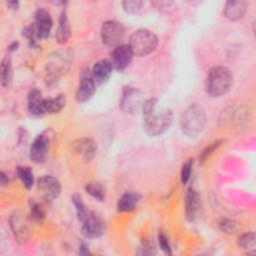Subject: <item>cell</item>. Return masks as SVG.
I'll list each match as a JSON object with an SVG mask.
<instances>
[{"instance_id": "1", "label": "cell", "mask_w": 256, "mask_h": 256, "mask_svg": "<svg viewBox=\"0 0 256 256\" xmlns=\"http://www.w3.org/2000/svg\"><path fill=\"white\" fill-rule=\"evenodd\" d=\"M207 117L204 108L194 103L188 106L180 117V127L184 135L188 137L198 136L206 125Z\"/></svg>"}, {"instance_id": "2", "label": "cell", "mask_w": 256, "mask_h": 256, "mask_svg": "<svg viewBox=\"0 0 256 256\" xmlns=\"http://www.w3.org/2000/svg\"><path fill=\"white\" fill-rule=\"evenodd\" d=\"M233 84L231 71L224 66L212 67L206 78V91L212 97H220L226 94Z\"/></svg>"}, {"instance_id": "3", "label": "cell", "mask_w": 256, "mask_h": 256, "mask_svg": "<svg viewBox=\"0 0 256 256\" xmlns=\"http://www.w3.org/2000/svg\"><path fill=\"white\" fill-rule=\"evenodd\" d=\"M173 113L170 109L157 110V107L152 111L143 114V128L150 136H159L163 134L171 125Z\"/></svg>"}, {"instance_id": "4", "label": "cell", "mask_w": 256, "mask_h": 256, "mask_svg": "<svg viewBox=\"0 0 256 256\" xmlns=\"http://www.w3.org/2000/svg\"><path fill=\"white\" fill-rule=\"evenodd\" d=\"M128 45L134 55L143 57L156 50L158 46V38L148 29H138L130 35Z\"/></svg>"}, {"instance_id": "5", "label": "cell", "mask_w": 256, "mask_h": 256, "mask_svg": "<svg viewBox=\"0 0 256 256\" xmlns=\"http://www.w3.org/2000/svg\"><path fill=\"white\" fill-rule=\"evenodd\" d=\"M72 62V53L69 49H62L54 52L48 58L46 70L49 81H54L60 75L69 70Z\"/></svg>"}, {"instance_id": "6", "label": "cell", "mask_w": 256, "mask_h": 256, "mask_svg": "<svg viewBox=\"0 0 256 256\" xmlns=\"http://www.w3.org/2000/svg\"><path fill=\"white\" fill-rule=\"evenodd\" d=\"M102 42L110 47H117L121 45V42L125 35V29L122 23L116 20L105 21L100 30Z\"/></svg>"}, {"instance_id": "7", "label": "cell", "mask_w": 256, "mask_h": 256, "mask_svg": "<svg viewBox=\"0 0 256 256\" xmlns=\"http://www.w3.org/2000/svg\"><path fill=\"white\" fill-rule=\"evenodd\" d=\"M144 102V93L135 87H126L124 88L119 106L121 110L128 114H134L138 112Z\"/></svg>"}, {"instance_id": "8", "label": "cell", "mask_w": 256, "mask_h": 256, "mask_svg": "<svg viewBox=\"0 0 256 256\" xmlns=\"http://www.w3.org/2000/svg\"><path fill=\"white\" fill-rule=\"evenodd\" d=\"M36 188L40 197L47 201L57 199L61 193V184L59 180L51 175H43L38 178Z\"/></svg>"}, {"instance_id": "9", "label": "cell", "mask_w": 256, "mask_h": 256, "mask_svg": "<svg viewBox=\"0 0 256 256\" xmlns=\"http://www.w3.org/2000/svg\"><path fill=\"white\" fill-rule=\"evenodd\" d=\"M51 141V135L49 131H44L39 134L30 146V159L35 163H43L48 157L49 145Z\"/></svg>"}, {"instance_id": "10", "label": "cell", "mask_w": 256, "mask_h": 256, "mask_svg": "<svg viewBox=\"0 0 256 256\" xmlns=\"http://www.w3.org/2000/svg\"><path fill=\"white\" fill-rule=\"evenodd\" d=\"M96 91V82L92 72L89 69H84L80 75V82L76 91V100L79 103L88 101Z\"/></svg>"}, {"instance_id": "11", "label": "cell", "mask_w": 256, "mask_h": 256, "mask_svg": "<svg viewBox=\"0 0 256 256\" xmlns=\"http://www.w3.org/2000/svg\"><path fill=\"white\" fill-rule=\"evenodd\" d=\"M82 234L88 239H94L102 236L105 231L103 220L94 212H90L87 218L82 221Z\"/></svg>"}, {"instance_id": "12", "label": "cell", "mask_w": 256, "mask_h": 256, "mask_svg": "<svg viewBox=\"0 0 256 256\" xmlns=\"http://www.w3.org/2000/svg\"><path fill=\"white\" fill-rule=\"evenodd\" d=\"M133 52L128 44H121L115 47L111 53V65L115 70L125 69L133 58Z\"/></svg>"}, {"instance_id": "13", "label": "cell", "mask_w": 256, "mask_h": 256, "mask_svg": "<svg viewBox=\"0 0 256 256\" xmlns=\"http://www.w3.org/2000/svg\"><path fill=\"white\" fill-rule=\"evenodd\" d=\"M71 144L72 152L85 161L92 160L96 155L97 144L91 138H79Z\"/></svg>"}, {"instance_id": "14", "label": "cell", "mask_w": 256, "mask_h": 256, "mask_svg": "<svg viewBox=\"0 0 256 256\" xmlns=\"http://www.w3.org/2000/svg\"><path fill=\"white\" fill-rule=\"evenodd\" d=\"M10 227L18 242L24 243L29 239L30 230L27 219L20 212H15L10 217Z\"/></svg>"}, {"instance_id": "15", "label": "cell", "mask_w": 256, "mask_h": 256, "mask_svg": "<svg viewBox=\"0 0 256 256\" xmlns=\"http://www.w3.org/2000/svg\"><path fill=\"white\" fill-rule=\"evenodd\" d=\"M33 24L36 28L38 39H45L50 35L53 21L50 13L47 10L43 8L37 9L35 12Z\"/></svg>"}, {"instance_id": "16", "label": "cell", "mask_w": 256, "mask_h": 256, "mask_svg": "<svg viewBox=\"0 0 256 256\" xmlns=\"http://www.w3.org/2000/svg\"><path fill=\"white\" fill-rule=\"evenodd\" d=\"M200 208V198L197 191L190 187L185 195V216L190 222H193L198 214Z\"/></svg>"}, {"instance_id": "17", "label": "cell", "mask_w": 256, "mask_h": 256, "mask_svg": "<svg viewBox=\"0 0 256 256\" xmlns=\"http://www.w3.org/2000/svg\"><path fill=\"white\" fill-rule=\"evenodd\" d=\"M247 2L243 0H234V1H228L224 5L223 13L224 16L231 20V21H237L241 19L247 10Z\"/></svg>"}, {"instance_id": "18", "label": "cell", "mask_w": 256, "mask_h": 256, "mask_svg": "<svg viewBox=\"0 0 256 256\" xmlns=\"http://www.w3.org/2000/svg\"><path fill=\"white\" fill-rule=\"evenodd\" d=\"M92 75L97 84L105 83L111 76L112 65L107 59H102L97 61L92 68Z\"/></svg>"}, {"instance_id": "19", "label": "cell", "mask_w": 256, "mask_h": 256, "mask_svg": "<svg viewBox=\"0 0 256 256\" xmlns=\"http://www.w3.org/2000/svg\"><path fill=\"white\" fill-rule=\"evenodd\" d=\"M44 99L42 93L39 89L33 88L28 94V110L34 116H41L45 113L44 109Z\"/></svg>"}, {"instance_id": "20", "label": "cell", "mask_w": 256, "mask_h": 256, "mask_svg": "<svg viewBox=\"0 0 256 256\" xmlns=\"http://www.w3.org/2000/svg\"><path fill=\"white\" fill-rule=\"evenodd\" d=\"M70 35H71L70 24L68 21L66 10L63 9L59 16L58 27L55 33V39L59 44H64L68 41V39L70 38Z\"/></svg>"}, {"instance_id": "21", "label": "cell", "mask_w": 256, "mask_h": 256, "mask_svg": "<svg viewBox=\"0 0 256 256\" xmlns=\"http://www.w3.org/2000/svg\"><path fill=\"white\" fill-rule=\"evenodd\" d=\"M140 201V195L135 192H129L124 195L119 199L117 208L120 212H130L134 210Z\"/></svg>"}, {"instance_id": "22", "label": "cell", "mask_w": 256, "mask_h": 256, "mask_svg": "<svg viewBox=\"0 0 256 256\" xmlns=\"http://www.w3.org/2000/svg\"><path fill=\"white\" fill-rule=\"evenodd\" d=\"M66 104V97L64 94H59L54 98L44 99V109L45 113L56 114L59 113Z\"/></svg>"}, {"instance_id": "23", "label": "cell", "mask_w": 256, "mask_h": 256, "mask_svg": "<svg viewBox=\"0 0 256 256\" xmlns=\"http://www.w3.org/2000/svg\"><path fill=\"white\" fill-rule=\"evenodd\" d=\"M12 76H13V70H12V64L11 59L9 56H6L3 58L1 62V83L2 86L8 87L12 82Z\"/></svg>"}, {"instance_id": "24", "label": "cell", "mask_w": 256, "mask_h": 256, "mask_svg": "<svg viewBox=\"0 0 256 256\" xmlns=\"http://www.w3.org/2000/svg\"><path fill=\"white\" fill-rule=\"evenodd\" d=\"M17 175L25 188L30 189L33 186L34 175H33V172L30 167H28V166L17 167Z\"/></svg>"}, {"instance_id": "25", "label": "cell", "mask_w": 256, "mask_h": 256, "mask_svg": "<svg viewBox=\"0 0 256 256\" xmlns=\"http://www.w3.org/2000/svg\"><path fill=\"white\" fill-rule=\"evenodd\" d=\"M71 200H72L73 205L75 206L78 219H79L81 222L84 221V220L87 218V216L90 214V211L88 210L87 206H86L85 203L83 202L82 197H81L80 195H78V194H75V195L72 196Z\"/></svg>"}, {"instance_id": "26", "label": "cell", "mask_w": 256, "mask_h": 256, "mask_svg": "<svg viewBox=\"0 0 256 256\" xmlns=\"http://www.w3.org/2000/svg\"><path fill=\"white\" fill-rule=\"evenodd\" d=\"M237 244L239 247L244 249L254 248L256 244V235L254 232H246L241 234L237 239Z\"/></svg>"}, {"instance_id": "27", "label": "cell", "mask_w": 256, "mask_h": 256, "mask_svg": "<svg viewBox=\"0 0 256 256\" xmlns=\"http://www.w3.org/2000/svg\"><path fill=\"white\" fill-rule=\"evenodd\" d=\"M85 190L87 193H89L93 198L97 199L98 201H103L105 198L104 189L99 183H96V182L87 183L85 186Z\"/></svg>"}, {"instance_id": "28", "label": "cell", "mask_w": 256, "mask_h": 256, "mask_svg": "<svg viewBox=\"0 0 256 256\" xmlns=\"http://www.w3.org/2000/svg\"><path fill=\"white\" fill-rule=\"evenodd\" d=\"M218 225L220 230L227 234H234L240 229V224L232 219H221Z\"/></svg>"}, {"instance_id": "29", "label": "cell", "mask_w": 256, "mask_h": 256, "mask_svg": "<svg viewBox=\"0 0 256 256\" xmlns=\"http://www.w3.org/2000/svg\"><path fill=\"white\" fill-rule=\"evenodd\" d=\"M143 4V1L140 0H125L122 2V7L125 12L129 14H136L142 9Z\"/></svg>"}, {"instance_id": "30", "label": "cell", "mask_w": 256, "mask_h": 256, "mask_svg": "<svg viewBox=\"0 0 256 256\" xmlns=\"http://www.w3.org/2000/svg\"><path fill=\"white\" fill-rule=\"evenodd\" d=\"M222 143H223V140H216V141L210 143V144L201 152V154H200V156H199V162H200V164H203V163L211 156V154H212L216 149H218V147H219Z\"/></svg>"}, {"instance_id": "31", "label": "cell", "mask_w": 256, "mask_h": 256, "mask_svg": "<svg viewBox=\"0 0 256 256\" xmlns=\"http://www.w3.org/2000/svg\"><path fill=\"white\" fill-rule=\"evenodd\" d=\"M30 214L35 221H42L45 217V212L41 205L34 200H30Z\"/></svg>"}, {"instance_id": "32", "label": "cell", "mask_w": 256, "mask_h": 256, "mask_svg": "<svg viewBox=\"0 0 256 256\" xmlns=\"http://www.w3.org/2000/svg\"><path fill=\"white\" fill-rule=\"evenodd\" d=\"M192 166H193V159L189 158L183 165L181 168V173H180V177H181V182L183 184H186L191 176L192 173Z\"/></svg>"}, {"instance_id": "33", "label": "cell", "mask_w": 256, "mask_h": 256, "mask_svg": "<svg viewBox=\"0 0 256 256\" xmlns=\"http://www.w3.org/2000/svg\"><path fill=\"white\" fill-rule=\"evenodd\" d=\"M158 242H159V246H160L161 250H162L164 253L169 254V255L172 254L169 241H168L166 235H165L163 232H160V233H159V235H158Z\"/></svg>"}, {"instance_id": "34", "label": "cell", "mask_w": 256, "mask_h": 256, "mask_svg": "<svg viewBox=\"0 0 256 256\" xmlns=\"http://www.w3.org/2000/svg\"><path fill=\"white\" fill-rule=\"evenodd\" d=\"M142 250V252H140L141 254H148V255H151V254H154L155 253V245L153 244V242L149 241V240H145L142 244V247L140 248Z\"/></svg>"}, {"instance_id": "35", "label": "cell", "mask_w": 256, "mask_h": 256, "mask_svg": "<svg viewBox=\"0 0 256 256\" xmlns=\"http://www.w3.org/2000/svg\"><path fill=\"white\" fill-rule=\"evenodd\" d=\"M79 253L81 255H88L90 254V251H89V248L87 246V244L85 242H82L79 246Z\"/></svg>"}, {"instance_id": "36", "label": "cell", "mask_w": 256, "mask_h": 256, "mask_svg": "<svg viewBox=\"0 0 256 256\" xmlns=\"http://www.w3.org/2000/svg\"><path fill=\"white\" fill-rule=\"evenodd\" d=\"M0 182H1L2 186L7 185V184H8V182H9V178H8V176H7V175L5 174V172H3V171H1V172H0Z\"/></svg>"}, {"instance_id": "37", "label": "cell", "mask_w": 256, "mask_h": 256, "mask_svg": "<svg viewBox=\"0 0 256 256\" xmlns=\"http://www.w3.org/2000/svg\"><path fill=\"white\" fill-rule=\"evenodd\" d=\"M7 6H8L10 9L16 10V9H18V7H19V2H18V1H15V0H11V1H8V2H7Z\"/></svg>"}, {"instance_id": "38", "label": "cell", "mask_w": 256, "mask_h": 256, "mask_svg": "<svg viewBox=\"0 0 256 256\" xmlns=\"http://www.w3.org/2000/svg\"><path fill=\"white\" fill-rule=\"evenodd\" d=\"M18 46H19V43H18L17 41L12 42V43L9 45V51H14V50H16V49L18 48Z\"/></svg>"}]
</instances>
